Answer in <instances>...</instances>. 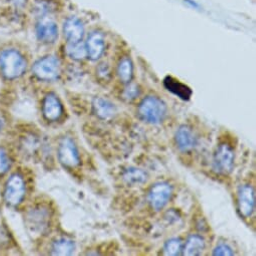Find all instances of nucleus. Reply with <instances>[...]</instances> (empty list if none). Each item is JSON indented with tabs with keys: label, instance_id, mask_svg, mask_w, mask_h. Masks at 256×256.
<instances>
[{
	"label": "nucleus",
	"instance_id": "f257e3e1",
	"mask_svg": "<svg viewBox=\"0 0 256 256\" xmlns=\"http://www.w3.org/2000/svg\"><path fill=\"white\" fill-rule=\"evenodd\" d=\"M28 68L24 56L16 50H4L0 52V70L8 80H16L24 76Z\"/></svg>",
	"mask_w": 256,
	"mask_h": 256
},
{
	"label": "nucleus",
	"instance_id": "f03ea898",
	"mask_svg": "<svg viewBox=\"0 0 256 256\" xmlns=\"http://www.w3.org/2000/svg\"><path fill=\"white\" fill-rule=\"evenodd\" d=\"M166 104L157 96L146 98L139 106V114L143 120L148 124H158L164 120L167 116Z\"/></svg>",
	"mask_w": 256,
	"mask_h": 256
},
{
	"label": "nucleus",
	"instance_id": "7ed1b4c3",
	"mask_svg": "<svg viewBox=\"0 0 256 256\" xmlns=\"http://www.w3.org/2000/svg\"><path fill=\"white\" fill-rule=\"evenodd\" d=\"M32 72L40 80H54L60 76V62L56 56H46L34 64Z\"/></svg>",
	"mask_w": 256,
	"mask_h": 256
},
{
	"label": "nucleus",
	"instance_id": "20e7f679",
	"mask_svg": "<svg viewBox=\"0 0 256 256\" xmlns=\"http://www.w3.org/2000/svg\"><path fill=\"white\" fill-rule=\"evenodd\" d=\"M234 160L235 155L232 148L227 144H222L218 147L214 156V170L219 174L228 175L233 170Z\"/></svg>",
	"mask_w": 256,
	"mask_h": 256
},
{
	"label": "nucleus",
	"instance_id": "39448f33",
	"mask_svg": "<svg viewBox=\"0 0 256 256\" xmlns=\"http://www.w3.org/2000/svg\"><path fill=\"white\" fill-rule=\"evenodd\" d=\"M26 195V184L20 175H14L6 184L4 198L8 205L18 206Z\"/></svg>",
	"mask_w": 256,
	"mask_h": 256
},
{
	"label": "nucleus",
	"instance_id": "423d86ee",
	"mask_svg": "<svg viewBox=\"0 0 256 256\" xmlns=\"http://www.w3.org/2000/svg\"><path fill=\"white\" fill-rule=\"evenodd\" d=\"M173 189L168 183L154 185L149 194V201L156 211H161L168 204L172 197Z\"/></svg>",
	"mask_w": 256,
	"mask_h": 256
},
{
	"label": "nucleus",
	"instance_id": "0eeeda50",
	"mask_svg": "<svg viewBox=\"0 0 256 256\" xmlns=\"http://www.w3.org/2000/svg\"><path fill=\"white\" fill-rule=\"evenodd\" d=\"M58 159L60 162L68 168H74L80 165V159L78 151L72 140L66 138L60 145L58 148Z\"/></svg>",
	"mask_w": 256,
	"mask_h": 256
},
{
	"label": "nucleus",
	"instance_id": "6e6552de",
	"mask_svg": "<svg viewBox=\"0 0 256 256\" xmlns=\"http://www.w3.org/2000/svg\"><path fill=\"white\" fill-rule=\"evenodd\" d=\"M255 209V192L252 186H241L238 191V210L240 214L249 218L252 216Z\"/></svg>",
	"mask_w": 256,
	"mask_h": 256
},
{
	"label": "nucleus",
	"instance_id": "1a4fd4ad",
	"mask_svg": "<svg viewBox=\"0 0 256 256\" xmlns=\"http://www.w3.org/2000/svg\"><path fill=\"white\" fill-rule=\"evenodd\" d=\"M36 36L44 44H54L58 38V28L56 22L46 18H42L36 26Z\"/></svg>",
	"mask_w": 256,
	"mask_h": 256
},
{
	"label": "nucleus",
	"instance_id": "9d476101",
	"mask_svg": "<svg viewBox=\"0 0 256 256\" xmlns=\"http://www.w3.org/2000/svg\"><path fill=\"white\" fill-rule=\"evenodd\" d=\"M64 34L68 44L82 42L84 36V28L82 22L76 18H70L64 24Z\"/></svg>",
	"mask_w": 256,
	"mask_h": 256
},
{
	"label": "nucleus",
	"instance_id": "9b49d317",
	"mask_svg": "<svg viewBox=\"0 0 256 256\" xmlns=\"http://www.w3.org/2000/svg\"><path fill=\"white\" fill-rule=\"evenodd\" d=\"M42 112L48 120L56 122L60 118L64 108L60 100L54 94H50L46 96L42 104Z\"/></svg>",
	"mask_w": 256,
	"mask_h": 256
},
{
	"label": "nucleus",
	"instance_id": "f8f14e48",
	"mask_svg": "<svg viewBox=\"0 0 256 256\" xmlns=\"http://www.w3.org/2000/svg\"><path fill=\"white\" fill-rule=\"evenodd\" d=\"M176 144L182 152H190L197 145V138L188 126H182L176 133Z\"/></svg>",
	"mask_w": 256,
	"mask_h": 256
},
{
	"label": "nucleus",
	"instance_id": "ddd939ff",
	"mask_svg": "<svg viewBox=\"0 0 256 256\" xmlns=\"http://www.w3.org/2000/svg\"><path fill=\"white\" fill-rule=\"evenodd\" d=\"M106 48L104 38L100 32H92L86 44V56L90 60L96 62L100 60Z\"/></svg>",
	"mask_w": 256,
	"mask_h": 256
},
{
	"label": "nucleus",
	"instance_id": "4468645a",
	"mask_svg": "<svg viewBox=\"0 0 256 256\" xmlns=\"http://www.w3.org/2000/svg\"><path fill=\"white\" fill-rule=\"evenodd\" d=\"M164 86L167 88V90H169L170 92H172L173 94H175L183 100H189L192 98V90L188 86L180 82L172 76H167L164 80Z\"/></svg>",
	"mask_w": 256,
	"mask_h": 256
},
{
	"label": "nucleus",
	"instance_id": "2eb2a0df",
	"mask_svg": "<svg viewBox=\"0 0 256 256\" xmlns=\"http://www.w3.org/2000/svg\"><path fill=\"white\" fill-rule=\"evenodd\" d=\"M92 108L96 116L102 120H108L116 114L114 106L110 102L102 98H98L94 100Z\"/></svg>",
	"mask_w": 256,
	"mask_h": 256
},
{
	"label": "nucleus",
	"instance_id": "dca6fc26",
	"mask_svg": "<svg viewBox=\"0 0 256 256\" xmlns=\"http://www.w3.org/2000/svg\"><path fill=\"white\" fill-rule=\"evenodd\" d=\"M206 247L204 238L199 235H192L186 242L183 249V254L187 256H198L201 255Z\"/></svg>",
	"mask_w": 256,
	"mask_h": 256
},
{
	"label": "nucleus",
	"instance_id": "f3484780",
	"mask_svg": "<svg viewBox=\"0 0 256 256\" xmlns=\"http://www.w3.org/2000/svg\"><path fill=\"white\" fill-rule=\"evenodd\" d=\"M76 250V243L68 238L56 240L52 245L54 255H72Z\"/></svg>",
	"mask_w": 256,
	"mask_h": 256
},
{
	"label": "nucleus",
	"instance_id": "a211bd4d",
	"mask_svg": "<svg viewBox=\"0 0 256 256\" xmlns=\"http://www.w3.org/2000/svg\"><path fill=\"white\" fill-rule=\"evenodd\" d=\"M133 74L134 68L132 60L128 58H122L118 68V74L120 80L124 84H129L133 78Z\"/></svg>",
	"mask_w": 256,
	"mask_h": 256
},
{
	"label": "nucleus",
	"instance_id": "6ab92c4d",
	"mask_svg": "<svg viewBox=\"0 0 256 256\" xmlns=\"http://www.w3.org/2000/svg\"><path fill=\"white\" fill-rule=\"evenodd\" d=\"M58 10V6L52 0H36L34 6V14L40 18H46V16L52 14Z\"/></svg>",
	"mask_w": 256,
	"mask_h": 256
},
{
	"label": "nucleus",
	"instance_id": "aec40b11",
	"mask_svg": "<svg viewBox=\"0 0 256 256\" xmlns=\"http://www.w3.org/2000/svg\"><path fill=\"white\" fill-rule=\"evenodd\" d=\"M66 52L70 56V58H72L74 60H82L86 56V46L82 44V42L68 44Z\"/></svg>",
	"mask_w": 256,
	"mask_h": 256
},
{
	"label": "nucleus",
	"instance_id": "412c9836",
	"mask_svg": "<svg viewBox=\"0 0 256 256\" xmlns=\"http://www.w3.org/2000/svg\"><path fill=\"white\" fill-rule=\"evenodd\" d=\"M183 251V243L181 239L173 238L165 244L164 247V254L168 256H177L180 255Z\"/></svg>",
	"mask_w": 256,
	"mask_h": 256
},
{
	"label": "nucleus",
	"instance_id": "4be33fe9",
	"mask_svg": "<svg viewBox=\"0 0 256 256\" xmlns=\"http://www.w3.org/2000/svg\"><path fill=\"white\" fill-rule=\"evenodd\" d=\"M124 179L129 183L139 184V183H144L147 180V176L143 171L139 169H130L126 171L124 175Z\"/></svg>",
	"mask_w": 256,
	"mask_h": 256
},
{
	"label": "nucleus",
	"instance_id": "5701e85b",
	"mask_svg": "<svg viewBox=\"0 0 256 256\" xmlns=\"http://www.w3.org/2000/svg\"><path fill=\"white\" fill-rule=\"evenodd\" d=\"M10 168V160L4 149H0V175L6 174Z\"/></svg>",
	"mask_w": 256,
	"mask_h": 256
},
{
	"label": "nucleus",
	"instance_id": "b1692460",
	"mask_svg": "<svg viewBox=\"0 0 256 256\" xmlns=\"http://www.w3.org/2000/svg\"><path fill=\"white\" fill-rule=\"evenodd\" d=\"M214 255L216 256H232L234 255V252L231 247H229L226 244H220L218 245L214 250Z\"/></svg>",
	"mask_w": 256,
	"mask_h": 256
},
{
	"label": "nucleus",
	"instance_id": "393cba45",
	"mask_svg": "<svg viewBox=\"0 0 256 256\" xmlns=\"http://www.w3.org/2000/svg\"><path fill=\"white\" fill-rule=\"evenodd\" d=\"M139 94H140V90H139L138 86H135V84H132L130 86H128L126 88V90H124V96L128 100H134V98H136L139 96Z\"/></svg>",
	"mask_w": 256,
	"mask_h": 256
},
{
	"label": "nucleus",
	"instance_id": "a878e982",
	"mask_svg": "<svg viewBox=\"0 0 256 256\" xmlns=\"http://www.w3.org/2000/svg\"><path fill=\"white\" fill-rule=\"evenodd\" d=\"M10 2L16 8H24V6L28 4V0H10Z\"/></svg>",
	"mask_w": 256,
	"mask_h": 256
},
{
	"label": "nucleus",
	"instance_id": "bb28decb",
	"mask_svg": "<svg viewBox=\"0 0 256 256\" xmlns=\"http://www.w3.org/2000/svg\"><path fill=\"white\" fill-rule=\"evenodd\" d=\"M185 2H186L187 4H190L193 8H198V6L196 4V2H193V0H185Z\"/></svg>",
	"mask_w": 256,
	"mask_h": 256
},
{
	"label": "nucleus",
	"instance_id": "cd10ccee",
	"mask_svg": "<svg viewBox=\"0 0 256 256\" xmlns=\"http://www.w3.org/2000/svg\"><path fill=\"white\" fill-rule=\"evenodd\" d=\"M2 126H4V122H2V118H0V130L2 129Z\"/></svg>",
	"mask_w": 256,
	"mask_h": 256
}]
</instances>
